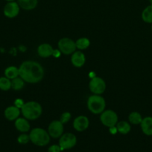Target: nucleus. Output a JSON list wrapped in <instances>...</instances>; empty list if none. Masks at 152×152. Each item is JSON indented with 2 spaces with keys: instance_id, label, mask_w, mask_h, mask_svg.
<instances>
[{
  "instance_id": "nucleus-5",
  "label": "nucleus",
  "mask_w": 152,
  "mask_h": 152,
  "mask_svg": "<svg viewBox=\"0 0 152 152\" xmlns=\"http://www.w3.org/2000/svg\"><path fill=\"white\" fill-rule=\"evenodd\" d=\"M58 48L63 54H72L76 50L75 42L69 38H62L59 40L58 43Z\"/></svg>"
},
{
  "instance_id": "nucleus-18",
  "label": "nucleus",
  "mask_w": 152,
  "mask_h": 152,
  "mask_svg": "<svg viewBox=\"0 0 152 152\" xmlns=\"http://www.w3.org/2000/svg\"><path fill=\"white\" fill-rule=\"evenodd\" d=\"M19 68L15 66H10L7 67L4 70V77L10 79V80L19 77Z\"/></svg>"
},
{
  "instance_id": "nucleus-20",
  "label": "nucleus",
  "mask_w": 152,
  "mask_h": 152,
  "mask_svg": "<svg viewBox=\"0 0 152 152\" xmlns=\"http://www.w3.org/2000/svg\"><path fill=\"white\" fill-rule=\"evenodd\" d=\"M142 19L145 22L152 23V5L148 6L142 13Z\"/></svg>"
},
{
  "instance_id": "nucleus-11",
  "label": "nucleus",
  "mask_w": 152,
  "mask_h": 152,
  "mask_svg": "<svg viewBox=\"0 0 152 152\" xmlns=\"http://www.w3.org/2000/svg\"><path fill=\"white\" fill-rule=\"evenodd\" d=\"M89 126V120L86 116H78L73 122V127L77 132H83L86 130Z\"/></svg>"
},
{
  "instance_id": "nucleus-29",
  "label": "nucleus",
  "mask_w": 152,
  "mask_h": 152,
  "mask_svg": "<svg viewBox=\"0 0 152 152\" xmlns=\"http://www.w3.org/2000/svg\"><path fill=\"white\" fill-rule=\"evenodd\" d=\"M61 50H58V49H54L53 53H52V56L55 58H58L60 56H61Z\"/></svg>"
},
{
  "instance_id": "nucleus-10",
  "label": "nucleus",
  "mask_w": 152,
  "mask_h": 152,
  "mask_svg": "<svg viewBox=\"0 0 152 152\" xmlns=\"http://www.w3.org/2000/svg\"><path fill=\"white\" fill-rule=\"evenodd\" d=\"M19 9H20V7L17 2L9 1L4 5L3 13L6 17L12 19V18L17 16V15L19 13Z\"/></svg>"
},
{
  "instance_id": "nucleus-28",
  "label": "nucleus",
  "mask_w": 152,
  "mask_h": 152,
  "mask_svg": "<svg viewBox=\"0 0 152 152\" xmlns=\"http://www.w3.org/2000/svg\"><path fill=\"white\" fill-rule=\"evenodd\" d=\"M24 101L22 100V99H16V100L14 101V105L17 108H19V109H21V108L22 107V105H24Z\"/></svg>"
},
{
  "instance_id": "nucleus-1",
  "label": "nucleus",
  "mask_w": 152,
  "mask_h": 152,
  "mask_svg": "<svg viewBox=\"0 0 152 152\" xmlns=\"http://www.w3.org/2000/svg\"><path fill=\"white\" fill-rule=\"evenodd\" d=\"M19 75L25 83H37L44 77V69L34 61H25L19 68Z\"/></svg>"
},
{
  "instance_id": "nucleus-3",
  "label": "nucleus",
  "mask_w": 152,
  "mask_h": 152,
  "mask_svg": "<svg viewBox=\"0 0 152 152\" xmlns=\"http://www.w3.org/2000/svg\"><path fill=\"white\" fill-rule=\"evenodd\" d=\"M30 141L37 146H45L50 142V135L46 130L40 128L32 129L29 134Z\"/></svg>"
},
{
  "instance_id": "nucleus-7",
  "label": "nucleus",
  "mask_w": 152,
  "mask_h": 152,
  "mask_svg": "<svg viewBox=\"0 0 152 152\" xmlns=\"http://www.w3.org/2000/svg\"><path fill=\"white\" fill-rule=\"evenodd\" d=\"M77 143L75 135L72 133H65L61 135L59 140V145L61 151L72 148Z\"/></svg>"
},
{
  "instance_id": "nucleus-32",
  "label": "nucleus",
  "mask_w": 152,
  "mask_h": 152,
  "mask_svg": "<svg viewBox=\"0 0 152 152\" xmlns=\"http://www.w3.org/2000/svg\"><path fill=\"white\" fill-rule=\"evenodd\" d=\"M149 1H150L151 4V5H152V0H149Z\"/></svg>"
},
{
  "instance_id": "nucleus-31",
  "label": "nucleus",
  "mask_w": 152,
  "mask_h": 152,
  "mask_svg": "<svg viewBox=\"0 0 152 152\" xmlns=\"http://www.w3.org/2000/svg\"><path fill=\"white\" fill-rule=\"evenodd\" d=\"M5 1H8V2H9V1H15V0H5Z\"/></svg>"
},
{
  "instance_id": "nucleus-17",
  "label": "nucleus",
  "mask_w": 152,
  "mask_h": 152,
  "mask_svg": "<svg viewBox=\"0 0 152 152\" xmlns=\"http://www.w3.org/2000/svg\"><path fill=\"white\" fill-rule=\"evenodd\" d=\"M19 7L25 10H31L35 8L38 4V0H17Z\"/></svg>"
},
{
  "instance_id": "nucleus-26",
  "label": "nucleus",
  "mask_w": 152,
  "mask_h": 152,
  "mask_svg": "<svg viewBox=\"0 0 152 152\" xmlns=\"http://www.w3.org/2000/svg\"><path fill=\"white\" fill-rule=\"evenodd\" d=\"M71 114L69 112H64L61 114V118H60V121L63 123V124H66V123H68L69 121L71 119Z\"/></svg>"
},
{
  "instance_id": "nucleus-22",
  "label": "nucleus",
  "mask_w": 152,
  "mask_h": 152,
  "mask_svg": "<svg viewBox=\"0 0 152 152\" xmlns=\"http://www.w3.org/2000/svg\"><path fill=\"white\" fill-rule=\"evenodd\" d=\"M142 115L139 112L137 111H133L130 114L129 117H128V120L129 122L133 125H139L141 123L142 120Z\"/></svg>"
},
{
  "instance_id": "nucleus-2",
  "label": "nucleus",
  "mask_w": 152,
  "mask_h": 152,
  "mask_svg": "<svg viewBox=\"0 0 152 152\" xmlns=\"http://www.w3.org/2000/svg\"><path fill=\"white\" fill-rule=\"evenodd\" d=\"M43 108L41 105L37 102L30 101L25 102L21 108V113L23 117L28 120H35L41 116Z\"/></svg>"
},
{
  "instance_id": "nucleus-4",
  "label": "nucleus",
  "mask_w": 152,
  "mask_h": 152,
  "mask_svg": "<svg viewBox=\"0 0 152 152\" xmlns=\"http://www.w3.org/2000/svg\"><path fill=\"white\" fill-rule=\"evenodd\" d=\"M105 99L98 94H93L87 99V108L92 114H101L105 109Z\"/></svg>"
},
{
  "instance_id": "nucleus-30",
  "label": "nucleus",
  "mask_w": 152,
  "mask_h": 152,
  "mask_svg": "<svg viewBox=\"0 0 152 152\" xmlns=\"http://www.w3.org/2000/svg\"><path fill=\"white\" fill-rule=\"evenodd\" d=\"M110 134H116L118 132L117 131V129H116V126H113V127H110Z\"/></svg>"
},
{
  "instance_id": "nucleus-23",
  "label": "nucleus",
  "mask_w": 152,
  "mask_h": 152,
  "mask_svg": "<svg viewBox=\"0 0 152 152\" xmlns=\"http://www.w3.org/2000/svg\"><path fill=\"white\" fill-rule=\"evenodd\" d=\"M24 86H25V81L19 76L16 78L11 80V88H13V90H21L24 87Z\"/></svg>"
},
{
  "instance_id": "nucleus-15",
  "label": "nucleus",
  "mask_w": 152,
  "mask_h": 152,
  "mask_svg": "<svg viewBox=\"0 0 152 152\" xmlns=\"http://www.w3.org/2000/svg\"><path fill=\"white\" fill-rule=\"evenodd\" d=\"M142 131L143 133L147 136H151L152 135V117H146L142 119L141 123Z\"/></svg>"
},
{
  "instance_id": "nucleus-12",
  "label": "nucleus",
  "mask_w": 152,
  "mask_h": 152,
  "mask_svg": "<svg viewBox=\"0 0 152 152\" xmlns=\"http://www.w3.org/2000/svg\"><path fill=\"white\" fill-rule=\"evenodd\" d=\"M71 62L72 64L76 68L82 67L86 62V57H85L84 53H82L80 50L75 51L72 55Z\"/></svg>"
},
{
  "instance_id": "nucleus-27",
  "label": "nucleus",
  "mask_w": 152,
  "mask_h": 152,
  "mask_svg": "<svg viewBox=\"0 0 152 152\" xmlns=\"http://www.w3.org/2000/svg\"><path fill=\"white\" fill-rule=\"evenodd\" d=\"M61 149L59 145H51L48 149V152H61Z\"/></svg>"
},
{
  "instance_id": "nucleus-33",
  "label": "nucleus",
  "mask_w": 152,
  "mask_h": 152,
  "mask_svg": "<svg viewBox=\"0 0 152 152\" xmlns=\"http://www.w3.org/2000/svg\"><path fill=\"white\" fill-rule=\"evenodd\" d=\"M151 29H152V27H151Z\"/></svg>"
},
{
  "instance_id": "nucleus-16",
  "label": "nucleus",
  "mask_w": 152,
  "mask_h": 152,
  "mask_svg": "<svg viewBox=\"0 0 152 152\" xmlns=\"http://www.w3.org/2000/svg\"><path fill=\"white\" fill-rule=\"evenodd\" d=\"M15 127L19 132H27L30 130V124L28 123V120L21 117H18L15 120Z\"/></svg>"
},
{
  "instance_id": "nucleus-25",
  "label": "nucleus",
  "mask_w": 152,
  "mask_h": 152,
  "mask_svg": "<svg viewBox=\"0 0 152 152\" xmlns=\"http://www.w3.org/2000/svg\"><path fill=\"white\" fill-rule=\"evenodd\" d=\"M17 141L20 144H27L30 141L29 135L26 134H22L17 138Z\"/></svg>"
},
{
  "instance_id": "nucleus-9",
  "label": "nucleus",
  "mask_w": 152,
  "mask_h": 152,
  "mask_svg": "<svg viewBox=\"0 0 152 152\" xmlns=\"http://www.w3.org/2000/svg\"><path fill=\"white\" fill-rule=\"evenodd\" d=\"M48 133L53 138L61 137L63 133V124L60 120H54L49 124Z\"/></svg>"
},
{
  "instance_id": "nucleus-19",
  "label": "nucleus",
  "mask_w": 152,
  "mask_h": 152,
  "mask_svg": "<svg viewBox=\"0 0 152 152\" xmlns=\"http://www.w3.org/2000/svg\"><path fill=\"white\" fill-rule=\"evenodd\" d=\"M116 129L118 132L122 134H127L131 131V126L129 123L126 121H120L116 123Z\"/></svg>"
},
{
  "instance_id": "nucleus-13",
  "label": "nucleus",
  "mask_w": 152,
  "mask_h": 152,
  "mask_svg": "<svg viewBox=\"0 0 152 152\" xmlns=\"http://www.w3.org/2000/svg\"><path fill=\"white\" fill-rule=\"evenodd\" d=\"M20 113V109L15 106V105H13V106L7 107L4 110V114L7 120H10V121H13V120H16L19 117Z\"/></svg>"
},
{
  "instance_id": "nucleus-21",
  "label": "nucleus",
  "mask_w": 152,
  "mask_h": 152,
  "mask_svg": "<svg viewBox=\"0 0 152 152\" xmlns=\"http://www.w3.org/2000/svg\"><path fill=\"white\" fill-rule=\"evenodd\" d=\"M75 44L76 48H78L79 50H85L90 45V41L89 39L86 38V37H82V38L78 39L75 42Z\"/></svg>"
},
{
  "instance_id": "nucleus-6",
  "label": "nucleus",
  "mask_w": 152,
  "mask_h": 152,
  "mask_svg": "<svg viewBox=\"0 0 152 152\" xmlns=\"http://www.w3.org/2000/svg\"><path fill=\"white\" fill-rule=\"evenodd\" d=\"M100 120L104 126L108 128L113 127L118 123V115L112 110H106L101 114Z\"/></svg>"
},
{
  "instance_id": "nucleus-8",
  "label": "nucleus",
  "mask_w": 152,
  "mask_h": 152,
  "mask_svg": "<svg viewBox=\"0 0 152 152\" xmlns=\"http://www.w3.org/2000/svg\"><path fill=\"white\" fill-rule=\"evenodd\" d=\"M89 90L94 94L101 95L106 90V83L101 77H95L91 79L89 83Z\"/></svg>"
},
{
  "instance_id": "nucleus-14",
  "label": "nucleus",
  "mask_w": 152,
  "mask_h": 152,
  "mask_svg": "<svg viewBox=\"0 0 152 152\" xmlns=\"http://www.w3.org/2000/svg\"><path fill=\"white\" fill-rule=\"evenodd\" d=\"M53 50L54 49L52 45L48 43H43L37 48V53L39 56L43 58H48L52 56Z\"/></svg>"
},
{
  "instance_id": "nucleus-24",
  "label": "nucleus",
  "mask_w": 152,
  "mask_h": 152,
  "mask_svg": "<svg viewBox=\"0 0 152 152\" xmlns=\"http://www.w3.org/2000/svg\"><path fill=\"white\" fill-rule=\"evenodd\" d=\"M11 88V80L6 77H0V89L2 91H8Z\"/></svg>"
}]
</instances>
